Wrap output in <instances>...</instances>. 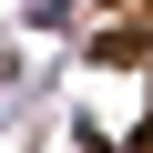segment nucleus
I'll list each match as a JSON object with an SVG mask.
<instances>
[{
	"mask_svg": "<svg viewBox=\"0 0 153 153\" xmlns=\"http://www.w3.org/2000/svg\"><path fill=\"white\" fill-rule=\"evenodd\" d=\"M31 10H41V21H61V0H31Z\"/></svg>",
	"mask_w": 153,
	"mask_h": 153,
	"instance_id": "obj_1",
	"label": "nucleus"
}]
</instances>
